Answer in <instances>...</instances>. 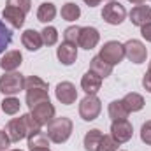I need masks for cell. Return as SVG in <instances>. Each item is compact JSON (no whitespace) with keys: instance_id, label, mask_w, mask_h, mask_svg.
<instances>
[{"instance_id":"obj_38","label":"cell","mask_w":151,"mask_h":151,"mask_svg":"<svg viewBox=\"0 0 151 151\" xmlns=\"http://www.w3.org/2000/svg\"><path fill=\"white\" fill-rule=\"evenodd\" d=\"M83 2H84L88 7H97V5H100L102 0H83Z\"/></svg>"},{"instance_id":"obj_40","label":"cell","mask_w":151,"mask_h":151,"mask_svg":"<svg viewBox=\"0 0 151 151\" xmlns=\"http://www.w3.org/2000/svg\"><path fill=\"white\" fill-rule=\"evenodd\" d=\"M32 151H51L49 148H37V150H32Z\"/></svg>"},{"instance_id":"obj_31","label":"cell","mask_w":151,"mask_h":151,"mask_svg":"<svg viewBox=\"0 0 151 151\" xmlns=\"http://www.w3.org/2000/svg\"><path fill=\"white\" fill-rule=\"evenodd\" d=\"M79 32H81V27H77V25H72V27L65 28V30H63V40L77 46V40H79Z\"/></svg>"},{"instance_id":"obj_30","label":"cell","mask_w":151,"mask_h":151,"mask_svg":"<svg viewBox=\"0 0 151 151\" xmlns=\"http://www.w3.org/2000/svg\"><path fill=\"white\" fill-rule=\"evenodd\" d=\"M23 116V119H25V127H27V132H28V137L30 135H34V134H37V132H40L42 130V127L39 125L37 121L34 119V116L30 113H27V114H21ZM27 137V139H28Z\"/></svg>"},{"instance_id":"obj_24","label":"cell","mask_w":151,"mask_h":151,"mask_svg":"<svg viewBox=\"0 0 151 151\" xmlns=\"http://www.w3.org/2000/svg\"><path fill=\"white\" fill-rule=\"evenodd\" d=\"M60 14H62V19H65V21H76L81 16V9L74 2H67V4H63Z\"/></svg>"},{"instance_id":"obj_19","label":"cell","mask_w":151,"mask_h":151,"mask_svg":"<svg viewBox=\"0 0 151 151\" xmlns=\"http://www.w3.org/2000/svg\"><path fill=\"white\" fill-rule=\"evenodd\" d=\"M121 102H123V106L127 107V111L128 113H137V111H141L142 107H144V97L141 95V93H135V91H130V93H127L123 99H121Z\"/></svg>"},{"instance_id":"obj_7","label":"cell","mask_w":151,"mask_h":151,"mask_svg":"<svg viewBox=\"0 0 151 151\" xmlns=\"http://www.w3.org/2000/svg\"><path fill=\"white\" fill-rule=\"evenodd\" d=\"M134 135V127L128 119H119L111 123V137L118 144H125L132 139Z\"/></svg>"},{"instance_id":"obj_11","label":"cell","mask_w":151,"mask_h":151,"mask_svg":"<svg viewBox=\"0 0 151 151\" xmlns=\"http://www.w3.org/2000/svg\"><path fill=\"white\" fill-rule=\"evenodd\" d=\"M5 132H7L11 142H19V141L27 139V137H28V132H27V127H25V119H23V116H19V118H12V119L7 123V127H5Z\"/></svg>"},{"instance_id":"obj_21","label":"cell","mask_w":151,"mask_h":151,"mask_svg":"<svg viewBox=\"0 0 151 151\" xmlns=\"http://www.w3.org/2000/svg\"><path fill=\"white\" fill-rule=\"evenodd\" d=\"M27 91V97H25V102L27 106L32 109L34 106H37L40 102H46L49 100V93L47 90H25Z\"/></svg>"},{"instance_id":"obj_3","label":"cell","mask_w":151,"mask_h":151,"mask_svg":"<svg viewBox=\"0 0 151 151\" xmlns=\"http://www.w3.org/2000/svg\"><path fill=\"white\" fill-rule=\"evenodd\" d=\"M125 18H127V9L118 0H109L102 9V19L107 25L118 27V25H121L125 21Z\"/></svg>"},{"instance_id":"obj_20","label":"cell","mask_w":151,"mask_h":151,"mask_svg":"<svg viewBox=\"0 0 151 151\" xmlns=\"http://www.w3.org/2000/svg\"><path fill=\"white\" fill-rule=\"evenodd\" d=\"M55 16H56V5H55L53 2H42V4L39 5L37 19L40 23L47 25V23H51V21L55 19Z\"/></svg>"},{"instance_id":"obj_10","label":"cell","mask_w":151,"mask_h":151,"mask_svg":"<svg viewBox=\"0 0 151 151\" xmlns=\"http://www.w3.org/2000/svg\"><path fill=\"white\" fill-rule=\"evenodd\" d=\"M100 42V32L95 28V27H81V32H79V40H77V46L90 51L93 47H97V44Z\"/></svg>"},{"instance_id":"obj_8","label":"cell","mask_w":151,"mask_h":151,"mask_svg":"<svg viewBox=\"0 0 151 151\" xmlns=\"http://www.w3.org/2000/svg\"><path fill=\"white\" fill-rule=\"evenodd\" d=\"M55 95H56V100L63 106H72L76 100H77V90H76V84H72L70 81H62L56 84L55 88Z\"/></svg>"},{"instance_id":"obj_6","label":"cell","mask_w":151,"mask_h":151,"mask_svg":"<svg viewBox=\"0 0 151 151\" xmlns=\"http://www.w3.org/2000/svg\"><path fill=\"white\" fill-rule=\"evenodd\" d=\"M123 46H125V56H127L132 63L141 65V63L146 62V58H148V49H146V46H144L141 40L130 39V40H127Z\"/></svg>"},{"instance_id":"obj_13","label":"cell","mask_w":151,"mask_h":151,"mask_svg":"<svg viewBox=\"0 0 151 151\" xmlns=\"http://www.w3.org/2000/svg\"><path fill=\"white\" fill-rule=\"evenodd\" d=\"M23 63V55L21 51L18 49H11V51H5L2 60H0V69L5 70V72H14L21 67Z\"/></svg>"},{"instance_id":"obj_4","label":"cell","mask_w":151,"mask_h":151,"mask_svg":"<svg viewBox=\"0 0 151 151\" xmlns=\"http://www.w3.org/2000/svg\"><path fill=\"white\" fill-rule=\"evenodd\" d=\"M102 111V102L97 95H86L81 102H79V116L84 121H93L99 118V114Z\"/></svg>"},{"instance_id":"obj_9","label":"cell","mask_w":151,"mask_h":151,"mask_svg":"<svg viewBox=\"0 0 151 151\" xmlns=\"http://www.w3.org/2000/svg\"><path fill=\"white\" fill-rule=\"evenodd\" d=\"M55 106L51 104V100H46V102H40L37 106H34L30 109V114L34 116V119L37 121L40 127H46L53 118H55Z\"/></svg>"},{"instance_id":"obj_39","label":"cell","mask_w":151,"mask_h":151,"mask_svg":"<svg viewBox=\"0 0 151 151\" xmlns=\"http://www.w3.org/2000/svg\"><path fill=\"white\" fill-rule=\"evenodd\" d=\"M127 2H130V4H135V5H141V4H144L146 0H127Z\"/></svg>"},{"instance_id":"obj_17","label":"cell","mask_w":151,"mask_h":151,"mask_svg":"<svg viewBox=\"0 0 151 151\" xmlns=\"http://www.w3.org/2000/svg\"><path fill=\"white\" fill-rule=\"evenodd\" d=\"M21 44H23V47H27L28 51H39V49L44 46L40 32L34 30V28H28V30H25V32L21 34Z\"/></svg>"},{"instance_id":"obj_16","label":"cell","mask_w":151,"mask_h":151,"mask_svg":"<svg viewBox=\"0 0 151 151\" xmlns=\"http://www.w3.org/2000/svg\"><path fill=\"white\" fill-rule=\"evenodd\" d=\"M102 88V77L93 74L91 70H88L86 74L81 77V90L86 95H97Z\"/></svg>"},{"instance_id":"obj_26","label":"cell","mask_w":151,"mask_h":151,"mask_svg":"<svg viewBox=\"0 0 151 151\" xmlns=\"http://www.w3.org/2000/svg\"><path fill=\"white\" fill-rule=\"evenodd\" d=\"M0 107H2V111H4L5 114L14 116V114L19 113L21 102H19V99H16V97H5V99L0 102Z\"/></svg>"},{"instance_id":"obj_14","label":"cell","mask_w":151,"mask_h":151,"mask_svg":"<svg viewBox=\"0 0 151 151\" xmlns=\"http://www.w3.org/2000/svg\"><path fill=\"white\" fill-rule=\"evenodd\" d=\"M128 18H130V21H132V25H135V27H139V28L144 27V25H150L151 23V7L150 5H144V4L135 5V7L130 11Z\"/></svg>"},{"instance_id":"obj_15","label":"cell","mask_w":151,"mask_h":151,"mask_svg":"<svg viewBox=\"0 0 151 151\" xmlns=\"http://www.w3.org/2000/svg\"><path fill=\"white\" fill-rule=\"evenodd\" d=\"M2 18L5 19V23H9L12 28H21L25 25V18L27 14L23 11H19L18 7H12V5H5L4 11H2Z\"/></svg>"},{"instance_id":"obj_35","label":"cell","mask_w":151,"mask_h":151,"mask_svg":"<svg viewBox=\"0 0 151 151\" xmlns=\"http://www.w3.org/2000/svg\"><path fill=\"white\" fill-rule=\"evenodd\" d=\"M11 146V139L5 130H0V151H7Z\"/></svg>"},{"instance_id":"obj_28","label":"cell","mask_w":151,"mask_h":151,"mask_svg":"<svg viewBox=\"0 0 151 151\" xmlns=\"http://www.w3.org/2000/svg\"><path fill=\"white\" fill-rule=\"evenodd\" d=\"M40 35H42V42H44L46 46H55V44L58 42V30H56L55 27H51V25H46V27L42 28Z\"/></svg>"},{"instance_id":"obj_29","label":"cell","mask_w":151,"mask_h":151,"mask_svg":"<svg viewBox=\"0 0 151 151\" xmlns=\"http://www.w3.org/2000/svg\"><path fill=\"white\" fill-rule=\"evenodd\" d=\"M25 90H49V86L42 77L28 76V77H25Z\"/></svg>"},{"instance_id":"obj_27","label":"cell","mask_w":151,"mask_h":151,"mask_svg":"<svg viewBox=\"0 0 151 151\" xmlns=\"http://www.w3.org/2000/svg\"><path fill=\"white\" fill-rule=\"evenodd\" d=\"M11 40H12V30L5 25V21L0 19V55L5 53V49L11 44Z\"/></svg>"},{"instance_id":"obj_12","label":"cell","mask_w":151,"mask_h":151,"mask_svg":"<svg viewBox=\"0 0 151 151\" xmlns=\"http://www.w3.org/2000/svg\"><path fill=\"white\" fill-rule=\"evenodd\" d=\"M56 58H58V62H60L62 65H65V67L76 63V60H77V46L63 40V42L56 47Z\"/></svg>"},{"instance_id":"obj_42","label":"cell","mask_w":151,"mask_h":151,"mask_svg":"<svg viewBox=\"0 0 151 151\" xmlns=\"http://www.w3.org/2000/svg\"><path fill=\"white\" fill-rule=\"evenodd\" d=\"M118 151H119V150H118ZM121 151H125V150H121Z\"/></svg>"},{"instance_id":"obj_36","label":"cell","mask_w":151,"mask_h":151,"mask_svg":"<svg viewBox=\"0 0 151 151\" xmlns=\"http://www.w3.org/2000/svg\"><path fill=\"white\" fill-rule=\"evenodd\" d=\"M142 86H144V90L148 93H151V62H150V65H148V72L142 77Z\"/></svg>"},{"instance_id":"obj_32","label":"cell","mask_w":151,"mask_h":151,"mask_svg":"<svg viewBox=\"0 0 151 151\" xmlns=\"http://www.w3.org/2000/svg\"><path fill=\"white\" fill-rule=\"evenodd\" d=\"M118 146L119 144L114 141L111 137V134H109V135H102V141H100L97 151H118Z\"/></svg>"},{"instance_id":"obj_23","label":"cell","mask_w":151,"mask_h":151,"mask_svg":"<svg viewBox=\"0 0 151 151\" xmlns=\"http://www.w3.org/2000/svg\"><path fill=\"white\" fill-rule=\"evenodd\" d=\"M102 132L99 130V128H91L90 132H86V135H84V150L86 151H97L99 148V144H100V141H102Z\"/></svg>"},{"instance_id":"obj_1","label":"cell","mask_w":151,"mask_h":151,"mask_svg":"<svg viewBox=\"0 0 151 151\" xmlns=\"http://www.w3.org/2000/svg\"><path fill=\"white\" fill-rule=\"evenodd\" d=\"M47 137H49V141L51 142H55V144H63V142H67L69 141V137L72 135V130H74V123H72V119L70 118H67V116H60V118H53L47 125Z\"/></svg>"},{"instance_id":"obj_18","label":"cell","mask_w":151,"mask_h":151,"mask_svg":"<svg viewBox=\"0 0 151 151\" xmlns=\"http://www.w3.org/2000/svg\"><path fill=\"white\" fill-rule=\"evenodd\" d=\"M90 70H91L93 74H97L99 77L106 79V77H109V76L113 74V65L107 63L100 55H97V56H93V58L90 60Z\"/></svg>"},{"instance_id":"obj_5","label":"cell","mask_w":151,"mask_h":151,"mask_svg":"<svg viewBox=\"0 0 151 151\" xmlns=\"http://www.w3.org/2000/svg\"><path fill=\"white\" fill-rule=\"evenodd\" d=\"M99 55L107 63H111L114 67V65H118V63L123 62V58H125V46L121 42H118V40H107L100 47V53Z\"/></svg>"},{"instance_id":"obj_37","label":"cell","mask_w":151,"mask_h":151,"mask_svg":"<svg viewBox=\"0 0 151 151\" xmlns=\"http://www.w3.org/2000/svg\"><path fill=\"white\" fill-rule=\"evenodd\" d=\"M141 35H142V39H146L148 42H151V23L141 27Z\"/></svg>"},{"instance_id":"obj_41","label":"cell","mask_w":151,"mask_h":151,"mask_svg":"<svg viewBox=\"0 0 151 151\" xmlns=\"http://www.w3.org/2000/svg\"><path fill=\"white\" fill-rule=\"evenodd\" d=\"M7 151H23V150H7Z\"/></svg>"},{"instance_id":"obj_25","label":"cell","mask_w":151,"mask_h":151,"mask_svg":"<svg viewBox=\"0 0 151 151\" xmlns=\"http://www.w3.org/2000/svg\"><path fill=\"white\" fill-rule=\"evenodd\" d=\"M49 144H51V141H49L47 134H44L42 130L28 137V150L30 151L37 150V148H49Z\"/></svg>"},{"instance_id":"obj_33","label":"cell","mask_w":151,"mask_h":151,"mask_svg":"<svg viewBox=\"0 0 151 151\" xmlns=\"http://www.w3.org/2000/svg\"><path fill=\"white\" fill-rule=\"evenodd\" d=\"M7 5L18 7L19 11H23L25 14H28L30 9H32V0H7Z\"/></svg>"},{"instance_id":"obj_2","label":"cell","mask_w":151,"mask_h":151,"mask_svg":"<svg viewBox=\"0 0 151 151\" xmlns=\"http://www.w3.org/2000/svg\"><path fill=\"white\" fill-rule=\"evenodd\" d=\"M21 90H25V76L21 72H5L0 77V93L5 97H16Z\"/></svg>"},{"instance_id":"obj_34","label":"cell","mask_w":151,"mask_h":151,"mask_svg":"<svg viewBox=\"0 0 151 151\" xmlns=\"http://www.w3.org/2000/svg\"><path fill=\"white\" fill-rule=\"evenodd\" d=\"M141 141L146 146H151V119L142 123V127H141Z\"/></svg>"},{"instance_id":"obj_22","label":"cell","mask_w":151,"mask_h":151,"mask_svg":"<svg viewBox=\"0 0 151 151\" xmlns=\"http://www.w3.org/2000/svg\"><path fill=\"white\" fill-rule=\"evenodd\" d=\"M107 113H109V118H111L113 121L128 119V114H130L127 111V107L123 106L121 100H113V102L109 104V107H107Z\"/></svg>"}]
</instances>
